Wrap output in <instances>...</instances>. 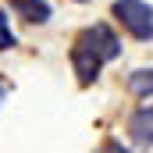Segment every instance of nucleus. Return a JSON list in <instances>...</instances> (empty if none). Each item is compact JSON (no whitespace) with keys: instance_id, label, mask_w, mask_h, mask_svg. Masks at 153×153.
<instances>
[{"instance_id":"nucleus-4","label":"nucleus","mask_w":153,"mask_h":153,"mask_svg":"<svg viewBox=\"0 0 153 153\" xmlns=\"http://www.w3.org/2000/svg\"><path fill=\"white\" fill-rule=\"evenodd\" d=\"M128 135L135 146H153V107H139L135 114L128 117Z\"/></svg>"},{"instance_id":"nucleus-6","label":"nucleus","mask_w":153,"mask_h":153,"mask_svg":"<svg viewBox=\"0 0 153 153\" xmlns=\"http://www.w3.org/2000/svg\"><path fill=\"white\" fill-rule=\"evenodd\" d=\"M128 93L135 100H150L153 96V68H135L128 75Z\"/></svg>"},{"instance_id":"nucleus-10","label":"nucleus","mask_w":153,"mask_h":153,"mask_svg":"<svg viewBox=\"0 0 153 153\" xmlns=\"http://www.w3.org/2000/svg\"><path fill=\"white\" fill-rule=\"evenodd\" d=\"M75 4H89V0H75Z\"/></svg>"},{"instance_id":"nucleus-1","label":"nucleus","mask_w":153,"mask_h":153,"mask_svg":"<svg viewBox=\"0 0 153 153\" xmlns=\"http://www.w3.org/2000/svg\"><path fill=\"white\" fill-rule=\"evenodd\" d=\"M111 11L132 39H153V7L146 0H114Z\"/></svg>"},{"instance_id":"nucleus-8","label":"nucleus","mask_w":153,"mask_h":153,"mask_svg":"<svg viewBox=\"0 0 153 153\" xmlns=\"http://www.w3.org/2000/svg\"><path fill=\"white\" fill-rule=\"evenodd\" d=\"M96 153H132V150H128V146H121L117 139H107V143H103V146H100Z\"/></svg>"},{"instance_id":"nucleus-5","label":"nucleus","mask_w":153,"mask_h":153,"mask_svg":"<svg viewBox=\"0 0 153 153\" xmlns=\"http://www.w3.org/2000/svg\"><path fill=\"white\" fill-rule=\"evenodd\" d=\"M7 7H11L18 18H25L29 25H46L50 14H53V7H50L46 0H7Z\"/></svg>"},{"instance_id":"nucleus-2","label":"nucleus","mask_w":153,"mask_h":153,"mask_svg":"<svg viewBox=\"0 0 153 153\" xmlns=\"http://www.w3.org/2000/svg\"><path fill=\"white\" fill-rule=\"evenodd\" d=\"M71 68H75V75H78V85H93V82L100 78L103 57H100L85 39H75V46H71Z\"/></svg>"},{"instance_id":"nucleus-9","label":"nucleus","mask_w":153,"mask_h":153,"mask_svg":"<svg viewBox=\"0 0 153 153\" xmlns=\"http://www.w3.org/2000/svg\"><path fill=\"white\" fill-rule=\"evenodd\" d=\"M4 100H7V82L0 78V103H4Z\"/></svg>"},{"instance_id":"nucleus-3","label":"nucleus","mask_w":153,"mask_h":153,"mask_svg":"<svg viewBox=\"0 0 153 153\" xmlns=\"http://www.w3.org/2000/svg\"><path fill=\"white\" fill-rule=\"evenodd\" d=\"M78 39H85V43L103 57V64L121 57V39L114 36V29H111V25H89V29H82V32H78Z\"/></svg>"},{"instance_id":"nucleus-7","label":"nucleus","mask_w":153,"mask_h":153,"mask_svg":"<svg viewBox=\"0 0 153 153\" xmlns=\"http://www.w3.org/2000/svg\"><path fill=\"white\" fill-rule=\"evenodd\" d=\"M14 46H18V36H14V29H11L7 11L0 7V50H14Z\"/></svg>"}]
</instances>
